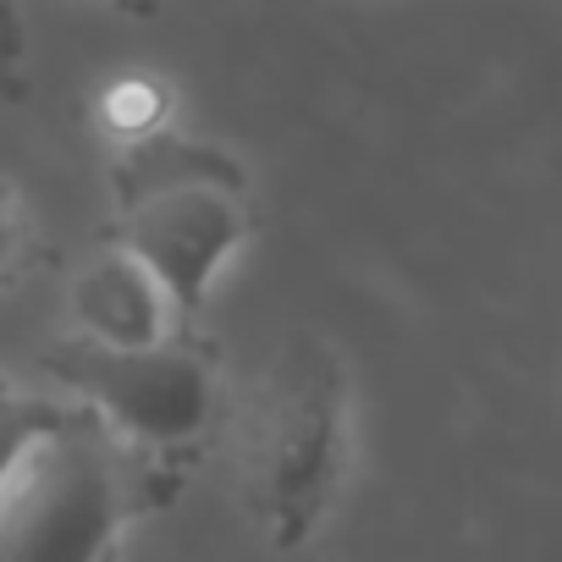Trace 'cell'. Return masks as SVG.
Listing matches in <instances>:
<instances>
[{
	"mask_svg": "<svg viewBox=\"0 0 562 562\" xmlns=\"http://www.w3.org/2000/svg\"><path fill=\"white\" fill-rule=\"evenodd\" d=\"M221 430L254 529L276 551L310 546L342 491L353 452V386L331 337H281L270 359L237 392H226Z\"/></svg>",
	"mask_w": 562,
	"mask_h": 562,
	"instance_id": "6da1fadb",
	"label": "cell"
},
{
	"mask_svg": "<svg viewBox=\"0 0 562 562\" xmlns=\"http://www.w3.org/2000/svg\"><path fill=\"white\" fill-rule=\"evenodd\" d=\"M111 199H116L111 243H122L160 281V293L177 310V326L188 331L210 304L215 276L254 232L248 171L221 144L160 127L116 149Z\"/></svg>",
	"mask_w": 562,
	"mask_h": 562,
	"instance_id": "7a4b0ae2",
	"label": "cell"
},
{
	"mask_svg": "<svg viewBox=\"0 0 562 562\" xmlns=\"http://www.w3.org/2000/svg\"><path fill=\"white\" fill-rule=\"evenodd\" d=\"M144 480L149 463L67 403L0 485V562H116Z\"/></svg>",
	"mask_w": 562,
	"mask_h": 562,
	"instance_id": "3957f363",
	"label": "cell"
},
{
	"mask_svg": "<svg viewBox=\"0 0 562 562\" xmlns=\"http://www.w3.org/2000/svg\"><path fill=\"white\" fill-rule=\"evenodd\" d=\"M40 375L144 463L199 447L226 414L221 359L188 331L149 348H100L67 331L40 353Z\"/></svg>",
	"mask_w": 562,
	"mask_h": 562,
	"instance_id": "277c9868",
	"label": "cell"
},
{
	"mask_svg": "<svg viewBox=\"0 0 562 562\" xmlns=\"http://www.w3.org/2000/svg\"><path fill=\"white\" fill-rule=\"evenodd\" d=\"M67 331L100 348H149L182 326L160 281L122 243H105L67 281Z\"/></svg>",
	"mask_w": 562,
	"mask_h": 562,
	"instance_id": "5b68a950",
	"label": "cell"
},
{
	"mask_svg": "<svg viewBox=\"0 0 562 562\" xmlns=\"http://www.w3.org/2000/svg\"><path fill=\"white\" fill-rule=\"evenodd\" d=\"M61 414H67L61 397L29 392V386H18V381L0 375V485L18 474V463L34 452V441H40Z\"/></svg>",
	"mask_w": 562,
	"mask_h": 562,
	"instance_id": "8992f818",
	"label": "cell"
},
{
	"mask_svg": "<svg viewBox=\"0 0 562 562\" xmlns=\"http://www.w3.org/2000/svg\"><path fill=\"white\" fill-rule=\"evenodd\" d=\"M166 116H171V94L149 72H127L100 94V122H105V133L116 144H133V138H149V133L171 127Z\"/></svg>",
	"mask_w": 562,
	"mask_h": 562,
	"instance_id": "52a82bcc",
	"label": "cell"
},
{
	"mask_svg": "<svg viewBox=\"0 0 562 562\" xmlns=\"http://www.w3.org/2000/svg\"><path fill=\"white\" fill-rule=\"evenodd\" d=\"M18 243H23V221H18V199L0 188V270L12 265V254H18Z\"/></svg>",
	"mask_w": 562,
	"mask_h": 562,
	"instance_id": "ba28073f",
	"label": "cell"
},
{
	"mask_svg": "<svg viewBox=\"0 0 562 562\" xmlns=\"http://www.w3.org/2000/svg\"><path fill=\"white\" fill-rule=\"evenodd\" d=\"M116 12H127V18H155L160 12V0H111Z\"/></svg>",
	"mask_w": 562,
	"mask_h": 562,
	"instance_id": "9c48e42d",
	"label": "cell"
}]
</instances>
